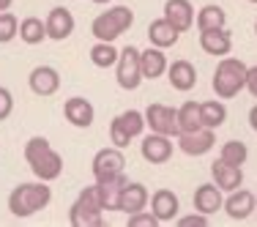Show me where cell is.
<instances>
[{"label": "cell", "mask_w": 257, "mask_h": 227, "mask_svg": "<svg viewBox=\"0 0 257 227\" xmlns=\"http://www.w3.org/2000/svg\"><path fill=\"white\" fill-rule=\"evenodd\" d=\"M194 14H197V11H194V6L189 3V0H167V3H164V20L178 30V33L192 30Z\"/></svg>", "instance_id": "obj_17"}, {"label": "cell", "mask_w": 257, "mask_h": 227, "mask_svg": "<svg viewBox=\"0 0 257 227\" xmlns=\"http://www.w3.org/2000/svg\"><path fill=\"white\" fill-rule=\"evenodd\" d=\"M167 82L173 85V90L178 93H189V90L197 85V69H194L192 60L186 58H178L167 66Z\"/></svg>", "instance_id": "obj_15"}, {"label": "cell", "mask_w": 257, "mask_h": 227, "mask_svg": "<svg viewBox=\"0 0 257 227\" xmlns=\"http://www.w3.org/2000/svg\"><path fill=\"white\" fill-rule=\"evenodd\" d=\"M200 50L211 58H224L232 52V33L227 28L205 30V33H200Z\"/></svg>", "instance_id": "obj_19"}, {"label": "cell", "mask_w": 257, "mask_h": 227, "mask_svg": "<svg viewBox=\"0 0 257 227\" xmlns=\"http://www.w3.org/2000/svg\"><path fill=\"white\" fill-rule=\"evenodd\" d=\"M249 129H252V132L257 134V104L252 109H249Z\"/></svg>", "instance_id": "obj_38"}, {"label": "cell", "mask_w": 257, "mask_h": 227, "mask_svg": "<svg viewBox=\"0 0 257 227\" xmlns=\"http://www.w3.org/2000/svg\"><path fill=\"white\" fill-rule=\"evenodd\" d=\"M254 197H257V194H254Z\"/></svg>", "instance_id": "obj_43"}, {"label": "cell", "mask_w": 257, "mask_h": 227, "mask_svg": "<svg viewBox=\"0 0 257 227\" xmlns=\"http://www.w3.org/2000/svg\"><path fill=\"white\" fill-rule=\"evenodd\" d=\"M25 162L33 170V175L39 181H47V183L58 181L60 173H63V156L41 134H36V137H30L25 143Z\"/></svg>", "instance_id": "obj_2"}, {"label": "cell", "mask_w": 257, "mask_h": 227, "mask_svg": "<svg viewBox=\"0 0 257 227\" xmlns=\"http://www.w3.org/2000/svg\"><path fill=\"white\" fill-rule=\"evenodd\" d=\"M20 39L25 41L28 47H36L41 41H47V22L41 17H25L20 22Z\"/></svg>", "instance_id": "obj_27"}, {"label": "cell", "mask_w": 257, "mask_h": 227, "mask_svg": "<svg viewBox=\"0 0 257 227\" xmlns=\"http://www.w3.org/2000/svg\"><path fill=\"white\" fill-rule=\"evenodd\" d=\"M246 3H254V6H257V0H246Z\"/></svg>", "instance_id": "obj_41"}, {"label": "cell", "mask_w": 257, "mask_h": 227, "mask_svg": "<svg viewBox=\"0 0 257 227\" xmlns=\"http://www.w3.org/2000/svg\"><path fill=\"white\" fill-rule=\"evenodd\" d=\"M145 129L156 134H167V137H178L181 134V126H178V109L170 107V104H148L145 107Z\"/></svg>", "instance_id": "obj_6"}, {"label": "cell", "mask_w": 257, "mask_h": 227, "mask_svg": "<svg viewBox=\"0 0 257 227\" xmlns=\"http://www.w3.org/2000/svg\"><path fill=\"white\" fill-rule=\"evenodd\" d=\"M254 36H257V22H254Z\"/></svg>", "instance_id": "obj_42"}, {"label": "cell", "mask_w": 257, "mask_h": 227, "mask_svg": "<svg viewBox=\"0 0 257 227\" xmlns=\"http://www.w3.org/2000/svg\"><path fill=\"white\" fill-rule=\"evenodd\" d=\"M20 36V20L11 11H0V44H9Z\"/></svg>", "instance_id": "obj_32"}, {"label": "cell", "mask_w": 257, "mask_h": 227, "mask_svg": "<svg viewBox=\"0 0 257 227\" xmlns=\"http://www.w3.org/2000/svg\"><path fill=\"white\" fill-rule=\"evenodd\" d=\"M115 79L123 90H137L143 85V69H140V50L128 44L120 50L118 63H115Z\"/></svg>", "instance_id": "obj_5"}, {"label": "cell", "mask_w": 257, "mask_h": 227, "mask_svg": "<svg viewBox=\"0 0 257 227\" xmlns=\"http://www.w3.org/2000/svg\"><path fill=\"white\" fill-rule=\"evenodd\" d=\"M175 222H178L181 227H208V224H211V216L194 211V213H186V216H178Z\"/></svg>", "instance_id": "obj_35"}, {"label": "cell", "mask_w": 257, "mask_h": 227, "mask_svg": "<svg viewBox=\"0 0 257 227\" xmlns=\"http://www.w3.org/2000/svg\"><path fill=\"white\" fill-rule=\"evenodd\" d=\"M167 55H164L162 47H145V50H140V69H143V79H159L167 74Z\"/></svg>", "instance_id": "obj_18"}, {"label": "cell", "mask_w": 257, "mask_h": 227, "mask_svg": "<svg viewBox=\"0 0 257 227\" xmlns=\"http://www.w3.org/2000/svg\"><path fill=\"white\" fill-rule=\"evenodd\" d=\"M148 202H151L148 186H145V183H140V181H128L126 189H123V194H120L118 211H123L126 216H132V213H137V211H145V208H148Z\"/></svg>", "instance_id": "obj_16"}, {"label": "cell", "mask_w": 257, "mask_h": 227, "mask_svg": "<svg viewBox=\"0 0 257 227\" xmlns=\"http://www.w3.org/2000/svg\"><path fill=\"white\" fill-rule=\"evenodd\" d=\"M222 211L227 213L232 222H246V219L257 211V197L249 192V189L238 186V189H232V192H227Z\"/></svg>", "instance_id": "obj_10"}, {"label": "cell", "mask_w": 257, "mask_h": 227, "mask_svg": "<svg viewBox=\"0 0 257 227\" xmlns=\"http://www.w3.org/2000/svg\"><path fill=\"white\" fill-rule=\"evenodd\" d=\"M211 178H213V183L227 194V192H232V189L243 186V167L227 164V162H222V159H216V162L211 164Z\"/></svg>", "instance_id": "obj_20"}, {"label": "cell", "mask_w": 257, "mask_h": 227, "mask_svg": "<svg viewBox=\"0 0 257 227\" xmlns=\"http://www.w3.org/2000/svg\"><path fill=\"white\" fill-rule=\"evenodd\" d=\"M194 25H197L200 33H205V30H219V28H227V14H224L222 6L216 3H208L203 9L194 14Z\"/></svg>", "instance_id": "obj_24"}, {"label": "cell", "mask_w": 257, "mask_h": 227, "mask_svg": "<svg viewBox=\"0 0 257 227\" xmlns=\"http://www.w3.org/2000/svg\"><path fill=\"white\" fill-rule=\"evenodd\" d=\"M52 202V189L47 181H25V183H17L9 194V211L11 216L17 219H30L33 213L44 211L47 205Z\"/></svg>", "instance_id": "obj_1"}, {"label": "cell", "mask_w": 257, "mask_h": 227, "mask_svg": "<svg viewBox=\"0 0 257 227\" xmlns=\"http://www.w3.org/2000/svg\"><path fill=\"white\" fill-rule=\"evenodd\" d=\"M118 55H120V50L115 47V41H96V44L90 47L88 58L96 69H115Z\"/></svg>", "instance_id": "obj_26"}, {"label": "cell", "mask_w": 257, "mask_h": 227, "mask_svg": "<svg viewBox=\"0 0 257 227\" xmlns=\"http://www.w3.org/2000/svg\"><path fill=\"white\" fill-rule=\"evenodd\" d=\"M219 159L227 164H238V167H243L249 159V148L246 143H241V140H227V143L222 145V151H219Z\"/></svg>", "instance_id": "obj_30"}, {"label": "cell", "mask_w": 257, "mask_h": 227, "mask_svg": "<svg viewBox=\"0 0 257 227\" xmlns=\"http://www.w3.org/2000/svg\"><path fill=\"white\" fill-rule=\"evenodd\" d=\"M246 71L249 66L241 58H230V55L219 58L216 71H213V82H211L216 99L227 101V99H235L241 90H246Z\"/></svg>", "instance_id": "obj_3"}, {"label": "cell", "mask_w": 257, "mask_h": 227, "mask_svg": "<svg viewBox=\"0 0 257 227\" xmlns=\"http://www.w3.org/2000/svg\"><path fill=\"white\" fill-rule=\"evenodd\" d=\"M132 25H134V11L128 9V6H109L104 14L93 17V22H90V36H93L96 41H115V39H120L126 30H132Z\"/></svg>", "instance_id": "obj_4"}, {"label": "cell", "mask_w": 257, "mask_h": 227, "mask_svg": "<svg viewBox=\"0 0 257 227\" xmlns=\"http://www.w3.org/2000/svg\"><path fill=\"white\" fill-rule=\"evenodd\" d=\"M44 22H47V39H52V41H66L77 28L74 14L66 6H55L50 14H47Z\"/></svg>", "instance_id": "obj_13"}, {"label": "cell", "mask_w": 257, "mask_h": 227, "mask_svg": "<svg viewBox=\"0 0 257 227\" xmlns=\"http://www.w3.org/2000/svg\"><path fill=\"white\" fill-rule=\"evenodd\" d=\"M28 85L36 96L50 99V96H55L60 90V71L55 66H36L28 74Z\"/></svg>", "instance_id": "obj_11"}, {"label": "cell", "mask_w": 257, "mask_h": 227, "mask_svg": "<svg viewBox=\"0 0 257 227\" xmlns=\"http://www.w3.org/2000/svg\"><path fill=\"white\" fill-rule=\"evenodd\" d=\"M173 137H167V134H145L143 143H140V156L145 159L148 164H167L170 159H173Z\"/></svg>", "instance_id": "obj_9"}, {"label": "cell", "mask_w": 257, "mask_h": 227, "mask_svg": "<svg viewBox=\"0 0 257 227\" xmlns=\"http://www.w3.org/2000/svg\"><path fill=\"white\" fill-rule=\"evenodd\" d=\"M69 224L71 227H101L104 224V211L88 205L82 200H74L69 208Z\"/></svg>", "instance_id": "obj_22"}, {"label": "cell", "mask_w": 257, "mask_h": 227, "mask_svg": "<svg viewBox=\"0 0 257 227\" xmlns=\"http://www.w3.org/2000/svg\"><path fill=\"white\" fill-rule=\"evenodd\" d=\"M63 118L77 129H90L96 121V107L82 96H71L63 101Z\"/></svg>", "instance_id": "obj_14"}, {"label": "cell", "mask_w": 257, "mask_h": 227, "mask_svg": "<svg viewBox=\"0 0 257 227\" xmlns=\"http://www.w3.org/2000/svg\"><path fill=\"white\" fill-rule=\"evenodd\" d=\"M175 148H181V153H186V156H205L208 151L216 145V132L208 126H200L194 129V132H181L178 137H175Z\"/></svg>", "instance_id": "obj_8"}, {"label": "cell", "mask_w": 257, "mask_h": 227, "mask_svg": "<svg viewBox=\"0 0 257 227\" xmlns=\"http://www.w3.org/2000/svg\"><path fill=\"white\" fill-rule=\"evenodd\" d=\"M151 213H154L162 224L175 222V219H178V213H181L178 194H175L173 189H156V192L151 194Z\"/></svg>", "instance_id": "obj_12"}, {"label": "cell", "mask_w": 257, "mask_h": 227, "mask_svg": "<svg viewBox=\"0 0 257 227\" xmlns=\"http://www.w3.org/2000/svg\"><path fill=\"white\" fill-rule=\"evenodd\" d=\"M109 143H112L115 148H128V143H132V137H128V132L123 129L118 115L109 121Z\"/></svg>", "instance_id": "obj_33"}, {"label": "cell", "mask_w": 257, "mask_h": 227, "mask_svg": "<svg viewBox=\"0 0 257 227\" xmlns=\"http://www.w3.org/2000/svg\"><path fill=\"white\" fill-rule=\"evenodd\" d=\"M159 224L162 222H159L151 211H137V213L128 216V227H159Z\"/></svg>", "instance_id": "obj_34"}, {"label": "cell", "mask_w": 257, "mask_h": 227, "mask_svg": "<svg viewBox=\"0 0 257 227\" xmlns=\"http://www.w3.org/2000/svg\"><path fill=\"white\" fill-rule=\"evenodd\" d=\"M178 126L181 132H194L203 126V115H200V101H183L178 107Z\"/></svg>", "instance_id": "obj_29"}, {"label": "cell", "mask_w": 257, "mask_h": 227, "mask_svg": "<svg viewBox=\"0 0 257 227\" xmlns=\"http://www.w3.org/2000/svg\"><path fill=\"white\" fill-rule=\"evenodd\" d=\"M200 115H203V126L213 129L216 132L219 126L227 124V107H224L222 99H213V101H200Z\"/></svg>", "instance_id": "obj_28"}, {"label": "cell", "mask_w": 257, "mask_h": 227, "mask_svg": "<svg viewBox=\"0 0 257 227\" xmlns=\"http://www.w3.org/2000/svg\"><path fill=\"white\" fill-rule=\"evenodd\" d=\"M11 112H14V96H11L9 88H3V85H0V124H3Z\"/></svg>", "instance_id": "obj_36"}, {"label": "cell", "mask_w": 257, "mask_h": 227, "mask_svg": "<svg viewBox=\"0 0 257 227\" xmlns=\"http://www.w3.org/2000/svg\"><path fill=\"white\" fill-rule=\"evenodd\" d=\"M14 6V0H0V11H9Z\"/></svg>", "instance_id": "obj_39"}, {"label": "cell", "mask_w": 257, "mask_h": 227, "mask_svg": "<svg viewBox=\"0 0 257 227\" xmlns=\"http://www.w3.org/2000/svg\"><path fill=\"white\" fill-rule=\"evenodd\" d=\"M101 189V202H104V211H118V202H120V194H123L128 178L120 173V175H112L107 181H96Z\"/></svg>", "instance_id": "obj_25"}, {"label": "cell", "mask_w": 257, "mask_h": 227, "mask_svg": "<svg viewBox=\"0 0 257 227\" xmlns=\"http://www.w3.org/2000/svg\"><path fill=\"white\" fill-rule=\"evenodd\" d=\"M90 3H96V6H107V3H112V0H90Z\"/></svg>", "instance_id": "obj_40"}, {"label": "cell", "mask_w": 257, "mask_h": 227, "mask_svg": "<svg viewBox=\"0 0 257 227\" xmlns=\"http://www.w3.org/2000/svg\"><path fill=\"white\" fill-rule=\"evenodd\" d=\"M246 90L252 93V99H257V66H249L246 71Z\"/></svg>", "instance_id": "obj_37"}, {"label": "cell", "mask_w": 257, "mask_h": 227, "mask_svg": "<svg viewBox=\"0 0 257 227\" xmlns=\"http://www.w3.org/2000/svg\"><path fill=\"white\" fill-rule=\"evenodd\" d=\"M123 170H126L123 148H115V145L101 148L93 156V162H90V173H93L96 181H107V178H112V175H120Z\"/></svg>", "instance_id": "obj_7"}, {"label": "cell", "mask_w": 257, "mask_h": 227, "mask_svg": "<svg viewBox=\"0 0 257 227\" xmlns=\"http://www.w3.org/2000/svg\"><path fill=\"white\" fill-rule=\"evenodd\" d=\"M222 205H224V192L216 183H200L194 189V211L211 216V213L222 211Z\"/></svg>", "instance_id": "obj_21"}, {"label": "cell", "mask_w": 257, "mask_h": 227, "mask_svg": "<svg viewBox=\"0 0 257 227\" xmlns=\"http://www.w3.org/2000/svg\"><path fill=\"white\" fill-rule=\"evenodd\" d=\"M118 118H120V124H123V129L128 132V137H132V140L143 137V132H145V112H140V109H126V112H120Z\"/></svg>", "instance_id": "obj_31"}, {"label": "cell", "mask_w": 257, "mask_h": 227, "mask_svg": "<svg viewBox=\"0 0 257 227\" xmlns=\"http://www.w3.org/2000/svg\"><path fill=\"white\" fill-rule=\"evenodd\" d=\"M181 39V33L175 30L173 25H170L164 17H159V20H154L148 25V41L154 47H162V50H170V47H175Z\"/></svg>", "instance_id": "obj_23"}]
</instances>
